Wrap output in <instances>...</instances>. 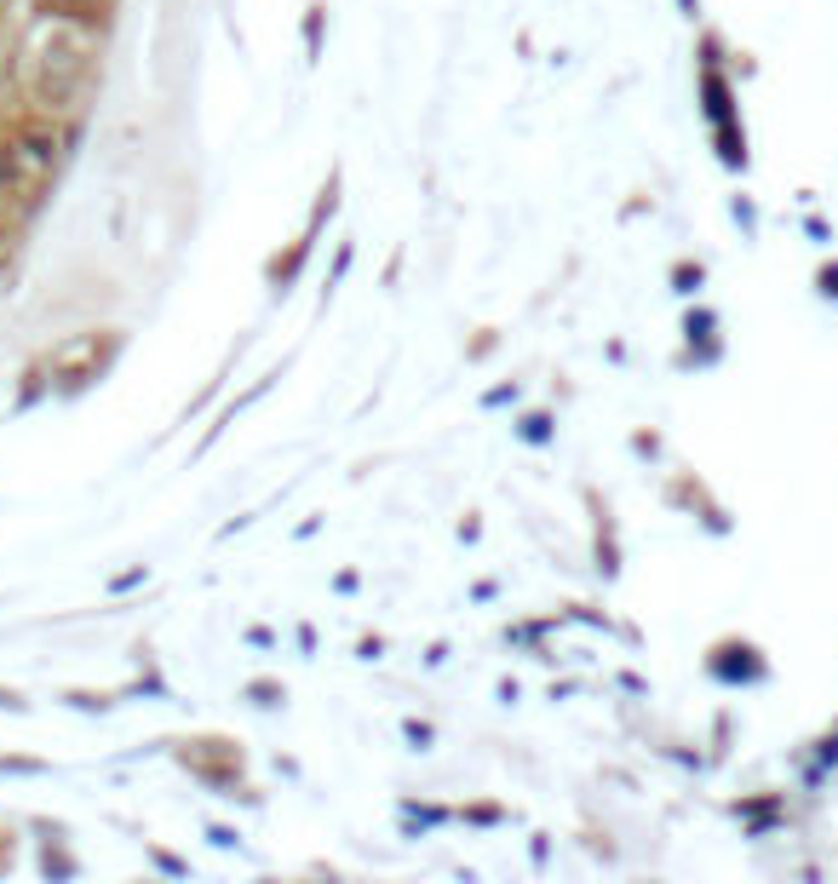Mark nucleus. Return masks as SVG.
Wrapping results in <instances>:
<instances>
[{
	"label": "nucleus",
	"instance_id": "f257e3e1",
	"mask_svg": "<svg viewBox=\"0 0 838 884\" xmlns=\"http://www.w3.org/2000/svg\"><path fill=\"white\" fill-rule=\"evenodd\" d=\"M98 75H104V29L58 12L35 17L29 40L17 47V98H24V110L52 121H87Z\"/></svg>",
	"mask_w": 838,
	"mask_h": 884
},
{
	"label": "nucleus",
	"instance_id": "f03ea898",
	"mask_svg": "<svg viewBox=\"0 0 838 884\" xmlns=\"http://www.w3.org/2000/svg\"><path fill=\"white\" fill-rule=\"evenodd\" d=\"M729 47L718 29H701L695 40V98H701V121H707V138L718 161L729 173H747L752 167V150H747V121H741V80L729 70Z\"/></svg>",
	"mask_w": 838,
	"mask_h": 884
},
{
	"label": "nucleus",
	"instance_id": "7ed1b4c3",
	"mask_svg": "<svg viewBox=\"0 0 838 884\" xmlns=\"http://www.w3.org/2000/svg\"><path fill=\"white\" fill-rule=\"evenodd\" d=\"M173 758L185 763V770L202 781L207 793L218 798H242V804H265V793L247 787L242 770H247V753H242V741H230V735H190V741H178Z\"/></svg>",
	"mask_w": 838,
	"mask_h": 884
},
{
	"label": "nucleus",
	"instance_id": "20e7f679",
	"mask_svg": "<svg viewBox=\"0 0 838 884\" xmlns=\"http://www.w3.org/2000/svg\"><path fill=\"white\" fill-rule=\"evenodd\" d=\"M707 678L712 683H724V690H758V683H770L775 667H770V655L758 649L752 637H718L712 649H707Z\"/></svg>",
	"mask_w": 838,
	"mask_h": 884
},
{
	"label": "nucleus",
	"instance_id": "39448f33",
	"mask_svg": "<svg viewBox=\"0 0 838 884\" xmlns=\"http://www.w3.org/2000/svg\"><path fill=\"white\" fill-rule=\"evenodd\" d=\"M661 500H666V506L672 512H684V517H695V522H701V529L707 534H718V540H724L729 529H735V517H729V506H724V500H718L712 489H707V482L701 477H695V471H672L666 482H661Z\"/></svg>",
	"mask_w": 838,
	"mask_h": 884
},
{
	"label": "nucleus",
	"instance_id": "423d86ee",
	"mask_svg": "<svg viewBox=\"0 0 838 884\" xmlns=\"http://www.w3.org/2000/svg\"><path fill=\"white\" fill-rule=\"evenodd\" d=\"M316 241H322V230H316V225H305V230H299L282 253H270V258H265V288H270L276 299H288V293H293V281L305 276L310 253H316Z\"/></svg>",
	"mask_w": 838,
	"mask_h": 884
},
{
	"label": "nucleus",
	"instance_id": "0eeeda50",
	"mask_svg": "<svg viewBox=\"0 0 838 884\" xmlns=\"http://www.w3.org/2000/svg\"><path fill=\"white\" fill-rule=\"evenodd\" d=\"M586 506H592V557H597V574L604 580H621V529H614V512L609 500H597V489H586Z\"/></svg>",
	"mask_w": 838,
	"mask_h": 884
},
{
	"label": "nucleus",
	"instance_id": "6e6552de",
	"mask_svg": "<svg viewBox=\"0 0 838 884\" xmlns=\"http://www.w3.org/2000/svg\"><path fill=\"white\" fill-rule=\"evenodd\" d=\"M735 816L747 821V833H752V838H764V833H775V828H787V821H792V810H787V798H782V793L735 798Z\"/></svg>",
	"mask_w": 838,
	"mask_h": 884
},
{
	"label": "nucleus",
	"instance_id": "1a4fd4ad",
	"mask_svg": "<svg viewBox=\"0 0 838 884\" xmlns=\"http://www.w3.org/2000/svg\"><path fill=\"white\" fill-rule=\"evenodd\" d=\"M511 437L523 442V449H551L557 442V408H529L511 419Z\"/></svg>",
	"mask_w": 838,
	"mask_h": 884
},
{
	"label": "nucleus",
	"instance_id": "9d476101",
	"mask_svg": "<svg viewBox=\"0 0 838 884\" xmlns=\"http://www.w3.org/2000/svg\"><path fill=\"white\" fill-rule=\"evenodd\" d=\"M666 288L677 293V299H695L707 288V258H695V253H677L672 265H666Z\"/></svg>",
	"mask_w": 838,
	"mask_h": 884
},
{
	"label": "nucleus",
	"instance_id": "9b49d317",
	"mask_svg": "<svg viewBox=\"0 0 838 884\" xmlns=\"http://www.w3.org/2000/svg\"><path fill=\"white\" fill-rule=\"evenodd\" d=\"M718 362H724V333L684 339V351H677V368H718Z\"/></svg>",
	"mask_w": 838,
	"mask_h": 884
},
{
	"label": "nucleus",
	"instance_id": "f8f14e48",
	"mask_svg": "<svg viewBox=\"0 0 838 884\" xmlns=\"http://www.w3.org/2000/svg\"><path fill=\"white\" fill-rule=\"evenodd\" d=\"M242 700H247V707H258V712H276L288 700V683L282 678H247L242 683Z\"/></svg>",
	"mask_w": 838,
	"mask_h": 884
},
{
	"label": "nucleus",
	"instance_id": "ddd939ff",
	"mask_svg": "<svg viewBox=\"0 0 838 884\" xmlns=\"http://www.w3.org/2000/svg\"><path fill=\"white\" fill-rule=\"evenodd\" d=\"M299 35H305V58L316 64V58H322V40H328V0H310V7H305V24H299Z\"/></svg>",
	"mask_w": 838,
	"mask_h": 884
},
{
	"label": "nucleus",
	"instance_id": "4468645a",
	"mask_svg": "<svg viewBox=\"0 0 838 884\" xmlns=\"http://www.w3.org/2000/svg\"><path fill=\"white\" fill-rule=\"evenodd\" d=\"M460 821H477V828H500V821H517L511 804H466V810H454Z\"/></svg>",
	"mask_w": 838,
	"mask_h": 884
},
{
	"label": "nucleus",
	"instance_id": "2eb2a0df",
	"mask_svg": "<svg viewBox=\"0 0 838 884\" xmlns=\"http://www.w3.org/2000/svg\"><path fill=\"white\" fill-rule=\"evenodd\" d=\"M718 333V311L712 305H689L684 311V339H712Z\"/></svg>",
	"mask_w": 838,
	"mask_h": 884
},
{
	"label": "nucleus",
	"instance_id": "dca6fc26",
	"mask_svg": "<svg viewBox=\"0 0 838 884\" xmlns=\"http://www.w3.org/2000/svg\"><path fill=\"white\" fill-rule=\"evenodd\" d=\"M64 700L75 712H115V695L110 690H64Z\"/></svg>",
	"mask_w": 838,
	"mask_h": 884
},
{
	"label": "nucleus",
	"instance_id": "f3484780",
	"mask_svg": "<svg viewBox=\"0 0 838 884\" xmlns=\"http://www.w3.org/2000/svg\"><path fill=\"white\" fill-rule=\"evenodd\" d=\"M356 265V241H339V253H333V270H328V288H322V305L333 299V288L345 281V270Z\"/></svg>",
	"mask_w": 838,
	"mask_h": 884
},
{
	"label": "nucleus",
	"instance_id": "a211bd4d",
	"mask_svg": "<svg viewBox=\"0 0 838 884\" xmlns=\"http://www.w3.org/2000/svg\"><path fill=\"white\" fill-rule=\"evenodd\" d=\"M632 454H637V459H661V454H666V437L649 431V426H637V431H632Z\"/></svg>",
	"mask_w": 838,
	"mask_h": 884
},
{
	"label": "nucleus",
	"instance_id": "6ab92c4d",
	"mask_svg": "<svg viewBox=\"0 0 838 884\" xmlns=\"http://www.w3.org/2000/svg\"><path fill=\"white\" fill-rule=\"evenodd\" d=\"M729 218L747 230V241L758 236V201H752V195H729Z\"/></svg>",
	"mask_w": 838,
	"mask_h": 884
},
{
	"label": "nucleus",
	"instance_id": "aec40b11",
	"mask_svg": "<svg viewBox=\"0 0 838 884\" xmlns=\"http://www.w3.org/2000/svg\"><path fill=\"white\" fill-rule=\"evenodd\" d=\"M523 396V379H506V386H488L483 396H477V408H506V402Z\"/></svg>",
	"mask_w": 838,
	"mask_h": 884
},
{
	"label": "nucleus",
	"instance_id": "412c9836",
	"mask_svg": "<svg viewBox=\"0 0 838 884\" xmlns=\"http://www.w3.org/2000/svg\"><path fill=\"white\" fill-rule=\"evenodd\" d=\"M403 735H408L414 753H431V747H436V730H431L426 718H403Z\"/></svg>",
	"mask_w": 838,
	"mask_h": 884
},
{
	"label": "nucleus",
	"instance_id": "4be33fe9",
	"mask_svg": "<svg viewBox=\"0 0 838 884\" xmlns=\"http://www.w3.org/2000/svg\"><path fill=\"white\" fill-rule=\"evenodd\" d=\"M494 351H500V328H477V339L466 345V362H488Z\"/></svg>",
	"mask_w": 838,
	"mask_h": 884
},
{
	"label": "nucleus",
	"instance_id": "5701e85b",
	"mask_svg": "<svg viewBox=\"0 0 838 884\" xmlns=\"http://www.w3.org/2000/svg\"><path fill=\"white\" fill-rule=\"evenodd\" d=\"M7 770H12V775H47L52 763H47V758H17V753H0V775H7Z\"/></svg>",
	"mask_w": 838,
	"mask_h": 884
},
{
	"label": "nucleus",
	"instance_id": "b1692460",
	"mask_svg": "<svg viewBox=\"0 0 838 884\" xmlns=\"http://www.w3.org/2000/svg\"><path fill=\"white\" fill-rule=\"evenodd\" d=\"M563 620H581V627H614V620L604 615V609H597V603H569V609H563Z\"/></svg>",
	"mask_w": 838,
	"mask_h": 884
},
{
	"label": "nucleus",
	"instance_id": "393cba45",
	"mask_svg": "<svg viewBox=\"0 0 838 884\" xmlns=\"http://www.w3.org/2000/svg\"><path fill=\"white\" fill-rule=\"evenodd\" d=\"M144 856H150L162 873H173V879H190V861H178L173 850H162V844H144Z\"/></svg>",
	"mask_w": 838,
	"mask_h": 884
},
{
	"label": "nucleus",
	"instance_id": "a878e982",
	"mask_svg": "<svg viewBox=\"0 0 838 884\" xmlns=\"http://www.w3.org/2000/svg\"><path fill=\"white\" fill-rule=\"evenodd\" d=\"M144 580H150V563H132V569H122V574L110 580V592L122 597V592H132V586H144Z\"/></svg>",
	"mask_w": 838,
	"mask_h": 884
},
{
	"label": "nucleus",
	"instance_id": "bb28decb",
	"mask_svg": "<svg viewBox=\"0 0 838 884\" xmlns=\"http://www.w3.org/2000/svg\"><path fill=\"white\" fill-rule=\"evenodd\" d=\"M815 293H822V299H838V258L815 270Z\"/></svg>",
	"mask_w": 838,
	"mask_h": 884
},
{
	"label": "nucleus",
	"instance_id": "cd10ccee",
	"mask_svg": "<svg viewBox=\"0 0 838 884\" xmlns=\"http://www.w3.org/2000/svg\"><path fill=\"white\" fill-rule=\"evenodd\" d=\"M385 649H391V637H385V632H373V637H363V643H356V660H379Z\"/></svg>",
	"mask_w": 838,
	"mask_h": 884
},
{
	"label": "nucleus",
	"instance_id": "c85d7f7f",
	"mask_svg": "<svg viewBox=\"0 0 838 884\" xmlns=\"http://www.w3.org/2000/svg\"><path fill=\"white\" fill-rule=\"evenodd\" d=\"M454 534H460L466 546H471V540H483V517H477V512H466V517H460V529H454Z\"/></svg>",
	"mask_w": 838,
	"mask_h": 884
},
{
	"label": "nucleus",
	"instance_id": "c756f323",
	"mask_svg": "<svg viewBox=\"0 0 838 884\" xmlns=\"http://www.w3.org/2000/svg\"><path fill=\"white\" fill-rule=\"evenodd\" d=\"M0 712H29V700L17 695V690H7V683H0Z\"/></svg>",
	"mask_w": 838,
	"mask_h": 884
},
{
	"label": "nucleus",
	"instance_id": "7c9ffc66",
	"mask_svg": "<svg viewBox=\"0 0 838 884\" xmlns=\"http://www.w3.org/2000/svg\"><path fill=\"white\" fill-rule=\"evenodd\" d=\"M207 838L218 844V850H236V838H242V833H236V828H218V821H213V828H207Z\"/></svg>",
	"mask_w": 838,
	"mask_h": 884
},
{
	"label": "nucleus",
	"instance_id": "2f4dec72",
	"mask_svg": "<svg viewBox=\"0 0 838 884\" xmlns=\"http://www.w3.org/2000/svg\"><path fill=\"white\" fill-rule=\"evenodd\" d=\"M356 586H363V574H356V569H339L333 574V592H356Z\"/></svg>",
	"mask_w": 838,
	"mask_h": 884
},
{
	"label": "nucleus",
	"instance_id": "473e14b6",
	"mask_svg": "<svg viewBox=\"0 0 838 884\" xmlns=\"http://www.w3.org/2000/svg\"><path fill=\"white\" fill-rule=\"evenodd\" d=\"M471 597H477V603H488V597H500V580H477V586H471Z\"/></svg>",
	"mask_w": 838,
	"mask_h": 884
},
{
	"label": "nucleus",
	"instance_id": "72a5a7b5",
	"mask_svg": "<svg viewBox=\"0 0 838 884\" xmlns=\"http://www.w3.org/2000/svg\"><path fill=\"white\" fill-rule=\"evenodd\" d=\"M677 12H684L689 24H701V17H707V12H701V0H677Z\"/></svg>",
	"mask_w": 838,
	"mask_h": 884
},
{
	"label": "nucleus",
	"instance_id": "f704fd0d",
	"mask_svg": "<svg viewBox=\"0 0 838 884\" xmlns=\"http://www.w3.org/2000/svg\"><path fill=\"white\" fill-rule=\"evenodd\" d=\"M247 643H258V649H270L276 637H270V627H247Z\"/></svg>",
	"mask_w": 838,
	"mask_h": 884
},
{
	"label": "nucleus",
	"instance_id": "c9c22d12",
	"mask_svg": "<svg viewBox=\"0 0 838 884\" xmlns=\"http://www.w3.org/2000/svg\"><path fill=\"white\" fill-rule=\"evenodd\" d=\"M833 730H838V723H833Z\"/></svg>",
	"mask_w": 838,
	"mask_h": 884
}]
</instances>
